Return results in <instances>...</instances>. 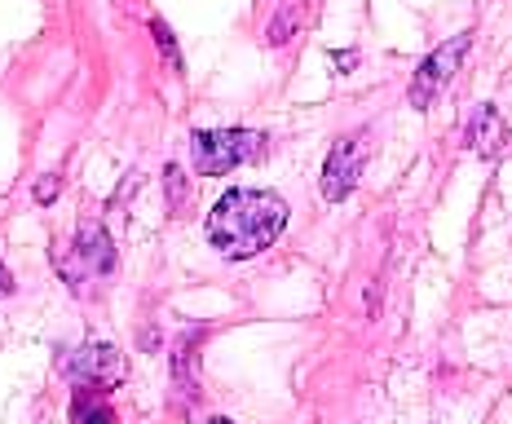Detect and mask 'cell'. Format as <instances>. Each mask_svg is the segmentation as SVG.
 Returning <instances> with one entry per match:
<instances>
[{"instance_id":"6da1fadb","label":"cell","mask_w":512,"mask_h":424,"mask_svg":"<svg viewBox=\"0 0 512 424\" xmlns=\"http://www.w3.org/2000/svg\"><path fill=\"white\" fill-rule=\"evenodd\" d=\"M287 226V204L274 190H226L208 212V239L221 257H261Z\"/></svg>"},{"instance_id":"7a4b0ae2","label":"cell","mask_w":512,"mask_h":424,"mask_svg":"<svg viewBox=\"0 0 512 424\" xmlns=\"http://www.w3.org/2000/svg\"><path fill=\"white\" fill-rule=\"evenodd\" d=\"M53 265H58V274L67 279L71 292L89 296L115 274V243H111V235H106L98 221H84V226H76L71 248L53 252Z\"/></svg>"},{"instance_id":"3957f363","label":"cell","mask_w":512,"mask_h":424,"mask_svg":"<svg viewBox=\"0 0 512 424\" xmlns=\"http://www.w3.org/2000/svg\"><path fill=\"white\" fill-rule=\"evenodd\" d=\"M190 155H195L199 177H226L243 164H256L265 155V133L252 129H199L190 137Z\"/></svg>"},{"instance_id":"277c9868","label":"cell","mask_w":512,"mask_h":424,"mask_svg":"<svg viewBox=\"0 0 512 424\" xmlns=\"http://www.w3.org/2000/svg\"><path fill=\"white\" fill-rule=\"evenodd\" d=\"M468 45H473V36H468V31H460V36H451L446 45H437L429 58L415 67V80H411V93H407L415 111H429V106L442 98V89L455 80V71H460Z\"/></svg>"},{"instance_id":"5b68a950","label":"cell","mask_w":512,"mask_h":424,"mask_svg":"<svg viewBox=\"0 0 512 424\" xmlns=\"http://www.w3.org/2000/svg\"><path fill=\"white\" fill-rule=\"evenodd\" d=\"M362 168H367V137L345 133L340 142H332V151H327V159H323V177H318L323 199L340 204V199L362 182Z\"/></svg>"},{"instance_id":"8992f818","label":"cell","mask_w":512,"mask_h":424,"mask_svg":"<svg viewBox=\"0 0 512 424\" xmlns=\"http://www.w3.org/2000/svg\"><path fill=\"white\" fill-rule=\"evenodd\" d=\"M62 376L76 385H120L128 376V363L115 345H80L71 354H62Z\"/></svg>"},{"instance_id":"52a82bcc","label":"cell","mask_w":512,"mask_h":424,"mask_svg":"<svg viewBox=\"0 0 512 424\" xmlns=\"http://www.w3.org/2000/svg\"><path fill=\"white\" fill-rule=\"evenodd\" d=\"M468 146H473L482 159H499V155H504V146H508V120L490 102L477 106L473 120H468Z\"/></svg>"},{"instance_id":"ba28073f","label":"cell","mask_w":512,"mask_h":424,"mask_svg":"<svg viewBox=\"0 0 512 424\" xmlns=\"http://www.w3.org/2000/svg\"><path fill=\"white\" fill-rule=\"evenodd\" d=\"M71 424H120L115 420L111 398H106V385H76V398H71Z\"/></svg>"},{"instance_id":"9c48e42d","label":"cell","mask_w":512,"mask_h":424,"mask_svg":"<svg viewBox=\"0 0 512 424\" xmlns=\"http://www.w3.org/2000/svg\"><path fill=\"white\" fill-rule=\"evenodd\" d=\"M151 31H155V40H159V49H164V58H168V67H181V58H177V40H173V31H168V23L164 18H155L151 23Z\"/></svg>"},{"instance_id":"30bf717a","label":"cell","mask_w":512,"mask_h":424,"mask_svg":"<svg viewBox=\"0 0 512 424\" xmlns=\"http://www.w3.org/2000/svg\"><path fill=\"white\" fill-rule=\"evenodd\" d=\"M168 190H173V208L190 204V186L181 190V168H168Z\"/></svg>"},{"instance_id":"8fae6325","label":"cell","mask_w":512,"mask_h":424,"mask_svg":"<svg viewBox=\"0 0 512 424\" xmlns=\"http://www.w3.org/2000/svg\"><path fill=\"white\" fill-rule=\"evenodd\" d=\"M53 195H58V182H40V186H36V199H40V204H49Z\"/></svg>"},{"instance_id":"7c38bea8","label":"cell","mask_w":512,"mask_h":424,"mask_svg":"<svg viewBox=\"0 0 512 424\" xmlns=\"http://www.w3.org/2000/svg\"><path fill=\"white\" fill-rule=\"evenodd\" d=\"M9 288H14V279H9V270H5V265H0V296H5Z\"/></svg>"},{"instance_id":"4fadbf2b","label":"cell","mask_w":512,"mask_h":424,"mask_svg":"<svg viewBox=\"0 0 512 424\" xmlns=\"http://www.w3.org/2000/svg\"><path fill=\"white\" fill-rule=\"evenodd\" d=\"M204 424H230L226 416H212V420H204Z\"/></svg>"}]
</instances>
